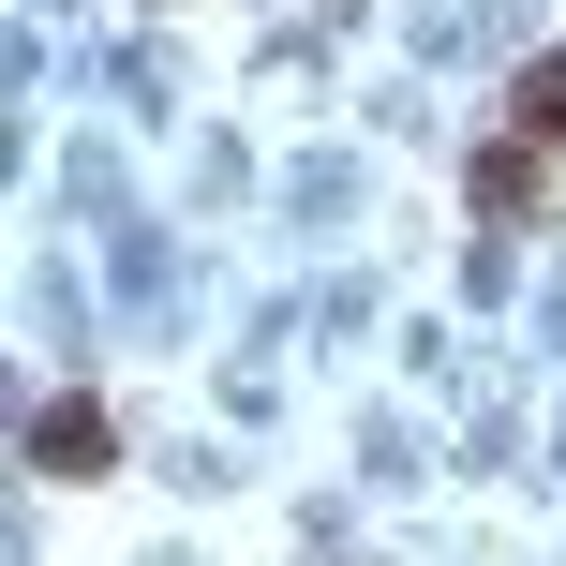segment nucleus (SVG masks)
Listing matches in <instances>:
<instances>
[{"instance_id":"1","label":"nucleus","mask_w":566,"mask_h":566,"mask_svg":"<svg viewBox=\"0 0 566 566\" xmlns=\"http://www.w3.org/2000/svg\"><path fill=\"white\" fill-rule=\"evenodd\" d=\"M537 149H566V60H537V75L507 90V149L478 165V209H522V195H537Z\"/></svg>"},{"instance_id":"2","label":"nucleus","mask_w":566,"mask_h":566,"mask_svg":"<svg viewBox=\"0 0 566 566\" xmlns=\"http://www.w3.org/2000/svg\"><path fill=\"white\" fill-rule=\"evenodd\" d=\"M30 462H45V478H105L119 418H105V402H45V418H30Z\"/></svg>"}]
</instances>
